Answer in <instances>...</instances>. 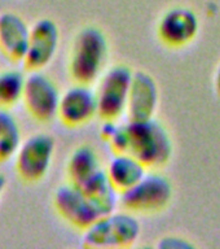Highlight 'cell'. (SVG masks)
<instances>
[{
	"label": "cell",
	"instance_id": "ac0fdd59",
	"mask_svg": "<svg viewBox=\"0 0 220 249\" xmlns=\"http://www.w3.org/2000/svg\"><path fill=\"white\" fill-rule=\"evenodd\" d=\"M158 245L161 247V248H175V249L190 248V247H193V244H190L189 241H186V239H183V237H176V236L163 237Z\"/></svg>",
	"mask_w": 220,
	"mask_h": 249
},
{
	"label": "cell",
	"instance_id": "9c48e42d",
	"mask_svg": "<svg viewBox=\"0 0 220 249\" xmlns=\"http://www.w3.org/2000/svg\"><path fill=\"white\" fill-rule=\"evenodd\" d=\"M99 116L96 89L92 85L77 83L61 93L57 118L68 127H81Z\"/></svg>",
	"mask_w": 220,
	"mask_h": 249
},
{
	"label": "cell",
	"instance_id": "d6986e66",
	"mask_svg": "<svg viewBox=\"0 0 220 249\" xmlns=\"http://www.w3.org/2000/svg\"><path fill=\"white\" fill-rule=\"evenodd\" d=\"M5 186H7V178H5V175L0 171V197L3 196L4 190H5Z\"/></svg>",
	"mask_w": 220,
	"mask_h": 249
},
{
	"label": "cell",
	"instance_id": "8992f818",
	"mask_svg": "<svg viewBox=\"0 0 220 249\" xmlns=\"http://www.w3.org/2000/svg\"><path fill=\"white\" fill-rule=\"evenodd\" d=\"M134 70L124 64H116L105 70L96 82L99 117L118 121L127 112L128 93Z\"/></svg>",
	"mask_w": 220,
	"mask_h": 249
},
{
	"label": "cell",
	"instance_id": "2e32d148",
	"mask_svg": "<svg viewBox=\"0 0 220 249\" xmlns=\"http://www.w3.org/2000/svg\"><path fill=\"white\" fill-rule=\"evenodd\" d=\"M22 140L17 118L9 109H0V163L15 159Z\"/></svg>",
	"mask_w": 220,
	"mask_h": 249
},
{
	"label": "cell",
	"instance_id": "e0dca14e",
	"mask_svg": "<svg viewBox=\"0 0 220 249\" xmlns=\"http://www.w3.org/2000/svg\"><path fill=\"white\" fill-rule=\"evenodd\" d=\"M26 75L17 69L0 71V109H11L22 101Z\"/></svg>",
	"mask_w": 220,
	"mask_h": 249
},
{
	"label": "cell",
	"instance_id": "6da1fadb",
	"mask_svg": "<svg viewBox=\"0 0 220 249\" xmlns=\"http://www.w3.org/2000/svg\"><path fill=\"white\" fill-rule=\"evenodd\" d=\"M108 58L106 34L97 26L83 27L74 36L70 48V77L77 83L93 85L106 70Z\"/></svg>",
	"mask_w": 220,
	"mask_h": 249
},
{
	"label": "cell",
	"instance_id": "ffe728a7",
	"mask_svg": "<svg viewBox=\"0 0 220 249\" xmlns=\"http://www.w3.org/2000/svg\"><path fill=\"white\" fill-rule=\"evenodd\" d=\"M215 89H217V92L220 95V64L218 66L217 73H215Z\"/></svg>",
	"mask_w": 220,
	"mask_h": 249
},
{
	"label": "cell",
	"instance_id": "7a4b0ae2",
	"mask_svg": "<svg viewBox=\"0 0 220 249\" xmlns=\"http://www.w3.org/2000/svg\"><path fill=\"white\" fill-rule=\"evenodd\" d=\"M127 152L141 161L149 170H157L170 162L174 144L169 130L161 121L127 120Z\"/></svg>",
	"mask_w": 220,
	"mask_h": 249
},
{
	"label": "cell",
	"instance_id": "3957f363",
	"mask_svg": "<svg viewBox=\"0 0 220 249\" xmlns=\"http://www.w3.org/2000/svg\"><path fill=\"white\" fill-rule=\"evenodd\" d=\"M141 233V225L135 213L122 208L99 218L83 231L82 244L85 248H130Z\"/></svg>",
	"mask_w": 220,
	"mask_h": 249
},
{
	"label": "cell",
	"instance_id": "ba28073f",
	"mask_svg": "<svg viewBox=\"0 0 220 249\" xmlns=\"http://www.w3.org/2000/svg\"><path fill=\"white\" fill-rule=\"evenodd\" d=\"M61 93L56 82L42 70L29 71L23 87V107L35 121L51 122L57 117Z\"/></svg>",
	"mask_w": 220,
	"mask_h": 249
},
{
	"label": "cell",
	"instance_id": "4fadbf2b",
	"mask_svg": "<svg viewBox=\"0 0 220 249\" xmlns=\"http://www.w3.org/2000/svg\"><path fill=\"white\" fill-rule=\"evenodd\" d=\"M30 27L16 12L0 13V54L8 61L22 64L29 47Z\"/></svg>",
	"mask_w": 220,
	"mask_h": 249
},
{
	"label": "cell",
	"instance_id": "52a82bcc",
	"mask_svg": "<svg viewBox=\"0 0 220 249\" xmlns=\"http://www.w3.org/2000/svg\"><path fill=\"white\" fill-rule=\"evenodd\" d=\"M56 142L48 132H35L22 140L15 156V170L25 183L34 184L46 178L53 161Z\"/></svg>",
	"mask_w": 220,
	"mask_h": 249
},
{
	"label": "cell",
	"instance_id": "7c38bea8",
	"mask_svg": "<svg viewBox=\"0 0 220 249\" xmlns=\"http://www.w3.org/2000/svg\"><path fill=\"white\" fill-rule=\"evenodd\" d=\"M159 104L157 82L144 70L134 71L127 103V120L140 121L153 118Z\"/></svg>",
	"mask_w": 220,
	"mask_h": 249
},
{
	"label": "cell",
	"instance_id": "5bb4252c",
	"mask_svg": "<svg viewBox=\"0 0 220 249\" xmlns=\"http://www.w3.org/2000/svg\"><path fill=\"white\" fill-rule=\"evenodd\" d=\"M108 178L118 194L126 192L136 186L145 177L149 169L128 152H114L105 166Z\"/></svg>",
	"mask_w": 220,
	"mask_h": 249
},
{
	"label": "cell",
	"instance_id": "9a60e30c",
	"mask_svg": "<svg viewBox=\"0 0 220 249\" xmlns=\"http://www.w3.org/2000/svg\"><path fill=\"white\" fill-rule=\"evenodd\" d=\"M104 169L97 151L88 144H82L71 152L66 163L68 182L83 186Z\"/></svg>",
	"mask_w": 220,
	"mask_h": 249
},
{
	"label": "cell",
	"instance_id": "8fae6325",
	"mask_svg": "<svg viewBox=\"0 0 220 249\" xmlns=\"http://www.w3.org/2000/svg\"><path fill=\"white\" fill-rule=\"evenodd\" d=\"M198 31V16L193 9L186 7H174L166 11L157 26L159 40L171 48H182L193 42Z\"/></svg>",
	"mask_w": 220,
	"mask_h": 249
},
{
	"label": "cell",
	"instance_id": "277c9868",
	"mask_svg": "<svg viewBox=\"0 0 220 249\" xmlns=\"http://www.w3.org/2000/svg\"><path fill=\"white\" fill-rule=\"evenodd\" d=\"M53 206L66 223L82 231L102 215L116 210L71 182L62 184L54 191Z\"/></svg>",
	"mask_w": 220,
	"mask_h": 249
},
{
	"label": "cell",
	"instance_id": "5b68a950",
	"mask_svg": "<svg viewBox=\"0 0 220 249\" xmlns=\"http://www.w3.org/2000/svg\"><path fill=\"white\" fill-rule=\"evenodd\" d=\"M174 187L167 177L149 170L136 186L119 194V205L135 214L157 213L170 205Z\"/></svg>",
	"mask_w": 220,
	"mask_h": 249
},
{
	"label": "cell",
	"instance_id": "30bf717a",
	"mask_svg": "<svg viewBox=\"0 0 220 249\" xmlns=\"http://www.w3.org/2000/svg\"><path fill=\"white\" fill-rule=\"evenodd\" d=\"M60 44V29L52 18L36 19L30 27V38L22 65L27 71L43 70L56 56Z\"/></svg>",
	"mask_w": 220,
	"mask_h": 249
}]
</instances>
